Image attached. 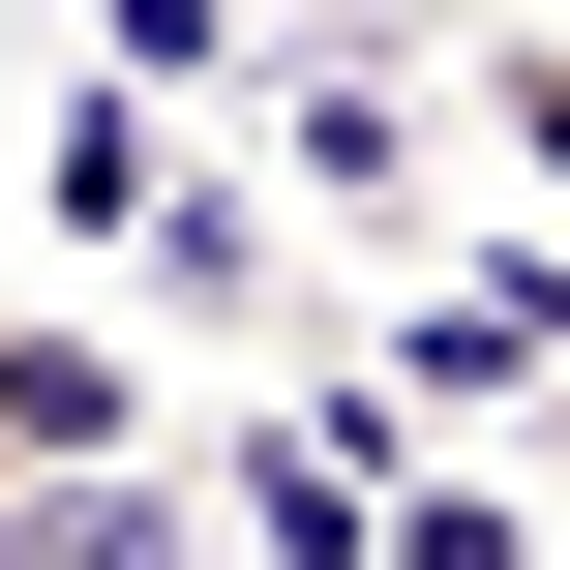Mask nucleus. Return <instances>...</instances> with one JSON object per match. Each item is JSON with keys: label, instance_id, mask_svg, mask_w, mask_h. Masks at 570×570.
Returning <instances> with one entry per match:
<instances>
[{"label": "nucleus", "instance_id": "obj_2", "mask_svg": "<svg viewBox=\"0 0 570 570\" xmlns=\"http://www.w3.org/2000/svg\"><path fill=\"white\" fill-rule=\"evenodd\" d=\"M391 361H421V391H541V361H570V271H451Z\"/></svg>", "mask_w": 570, "mask_h": 570}, {"label": "nucleus", "instance_id": "obj_1", "mask_svg": "<svg viewBox=\"0 0 570 570\" xmlns=\"http://www.w3.org/2000/svg\"><path fill=\"white\" fill-rule=\"evenodd\" d=\"M120 451H150V361H120L90 301H0V511H30V481H120Z\"/></svg>", "mask_w": 570, "mask_h": 570}, {"label": "nucleus", "instance_id": "obj_5", "mask_svg": "<svg viewBox=\"0 0 570 570\" xmlns=\"http://www.w3.org/2000/svg\"><path fill=\"white\" fill-rule=\"evenodd\" d=\"M481 120H511V150H541V180H570V60H511V90H481Z\"/></svg>", "mask_w": 570, "mask_h": 570}, {"label": "nucleus", "instance_id": "obj_3", "mask_svg": "<svg viewBox=\"0 0 570 570\" xmlns=\"http://www.w3.org/2000/svg\"><path fill=\"white\" fill-rule=\"evenodd\" d=\"M0 570H210V541H180V481L120 451V481H30V511H0Z\"/></svg>", "mask_w": 570, "mask_h": 570}, {"label": "nucleus", "instance_id": "obj_4", "mask_svg": "<svg viewBox=\"0 0 570 570\" xmlns=\"http://www.w3.org/2000/svg\"><path fill=\"white\" fill-rule=\"evenodd\" d=\"M391 570H541V541H511V481H391Z\"/></svg>", "mask_w": 570, "mask_h": 570}]
</instances>
